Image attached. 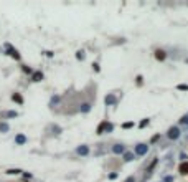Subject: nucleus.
<instances>
[{
    "mask_svg": "<svg viewBox=\"0 0 188 182\" xmlns=\"http://www.w3.org/2000/svg\"><path fill=\"white\" fill-rule=\"evenodd\" d=\"M157 58H158V60H163V58H165V55H163V51H157Z\"/></svg>",
    "mask_w": 188,
    "mask_h": 182,
    "instance_id": "2",
    "label": "nucleus"
},
{
    "mask_svg": "<svg viewBox=\"0 0 188 182\" xmlns=\"http://www.w3.org/2000/svg\"><path fill=\"white\" fill-rule=\"evenodd\" d=\"M180 172H183V174H188V162H186V164H182L180 166Z\"/></svg>",
    "mask_w": 188,
    "mask_h": 182,
    "instance_id": "1",
    "label": "nucleus"
},
{
    "mask_svg": "<svg viewBox=\"0 0 188 182\" xmlns=\"http://www.w3.org/2000/svg\"><path fill=\"white\" fill-rule=\"evenodd\" d=\"M177 134H178L177 129H172V131H170V136H172V137H177Z\"/></svg>",
    "mask_w": 188,
    "mask_h": 182,
    "instance_id": "3",
    "label": "nucleus"
}]
</instances>
